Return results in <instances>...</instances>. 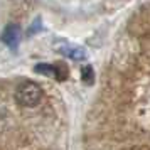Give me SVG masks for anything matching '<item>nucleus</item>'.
<instances>
[{"label":"nucleus","instance_id":"obj_3","mask_svg":"<svg viewBox=\"0 0 150 150\" xmlns=\"http://www.w3.org/2000/svg\"><path fill=\"white\" fill-rule=\"evenodd\" d=\"M21 37H22V30L17 24H8V25H5V29L0 34L2 42L10 49H17L19 42H21Z\"/></svg>","mask_w":150,"mask_h":150},{"label":"nucleus","instance_id":"obj_6","mask_svg":"<svg viewBox=\"0 0 150 150\" xmlns=\"http://www.w3.org/2000/svg\"><path fill=\"white\" fill-rule=\"evenodd\" d=\"M42 29V24H41V19H35L34 22H32V25L29 27V30H27V34L29 35H34V34H37L39 30Z\"/></svg>","mask_w":150,"mask_h":150},{"label":"nucleus","instance_id":"obj_4","mask_svg":"<svg viewBox=\"0 0 150 150\" xmlns=\"http://www.w3.org/2000/svg\"><path fill=\"white\" fill-rule=\"evenodd\" d=\"M56 51L59 52V54L66 56L69 59H73V61H83V59H86V51L79 46H76V44H69V42H57L56 44Z\"/></svg>","mask_w":150,"mask_h":150},{"label":"nucleus","instance_id":"obj_2","mask_svg":"<svg viewBox=\"0 0 150 150\" xmlns=\"http://www.w3.org/2000/svg\"><path fill=\"white\" fill-rule=\"evenodd\" d=\"M34 71L37 74L56 78L57 81H64V79L68 78V69L64 68L62 64H47V62H42V64H37V66H35Z\"/></svg>","mask_w":150,"mask_h":150},{"label":"nucleus","instance_id":"obj_1","mask_svg":"<svg viewBox=\"0 0 150 150\" xmlns=\"http://www.w3.org/2000/svg\"><path fill=\"white\" fill-rule=\"evenodd\" d=\"M15 100L21 106L32 108L35 105H39L42 100V89L39 84L34 81H24L21 83L15 89Z\"/></svg>","mask_w":150,"mask_h":150},{"label":"nucleus","instance_id":"obj_5","mask_svg":"<svg viewBox=\"0 0 150 150\" xmlns=\"http://www.w3.org/2000/svg\"><path fill=\"white\" fill-rule=\"evenodd\" d=\"M81 78L84 83H91L93 81V78H95V73H93V68L91 66H84L81 71Z\"/></svg>","mask_w":150,"mask_h":150}]
</instances>
